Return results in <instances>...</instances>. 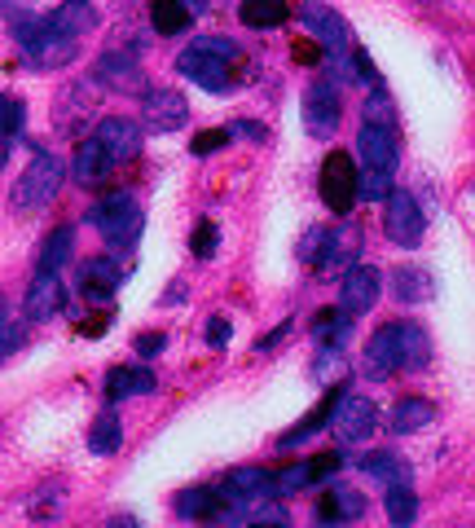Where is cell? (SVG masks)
Here are the masks:
<instances>
[{"instance_id": "ac0fdd59", "label": "cell", "mask_w": 475, "mask_h": 528, "mask_svg": "<svg viewBox=\"0 0 475 528\" xmlns=\"http://www.w3.org/2000/svg\"><path fill=\"white\" fill-rule=\"evenodd\" d=\"M344 396H348V383H335V388L326 392V401L317 405L313 414H304L300 423H295L291 432H286V436L278 440V445H282V449H295V445H304L308 436H317V432H322V427H330V423H335V410H339V401H344Z\"/></svg>"}, {"instance_id": "7dc6e473", "label": "cell", "mask_w": 475, "mask_h": 528, "mask_svg": "<svg viewBox=\"0 0 475 528\" xmlns=\"http://www.w3.org/2000/svg\"><path fill=\"white\" fill-rule=\"evenodd\" d=\"M286 335H291V317H286V322H278V330H269V335H264L256 348H260V352H269V348H278Z\"/></svg>"}, {"instance_id": "d4e9b609", "label": "cell", "mask_w": 475, "mask_h": 528, "mask_svg": "<svg viewBox=\"0 0 475 528\" xmlns=\"http://www.w3.org/2000/svg\"><path fill=\"white\" fill-rule=\"evenodd\" d=\"M150 27L159 36H185L194 27V9L185 0H150Z\"/></svg>"}, {"instance_id": "4fadbf2b", "label": "cell", "mask_w": 475, "mask_h": 528, "mask_svg": "<svg viewBox=\"0 0 475 528\" xmlns=\"http://www.w3.org/2000/svg\"><path fill=\"white\" fill-rule=\"evenodd\" d=\"M75 53H80V44H75V36H58V31H49V36L22 44V66L27 71H58V66H71Z\"/></svg>"}, {"instance_id": "60d3db41", "label": "cell", "mask_w": 475, "mask_h": 528, "mask_svg": "<svg viewBox=\"0 0 475 528\" xmlns=\"http://www.w3.org/2000/svg\"><path fill=\"white\" fill-rule=\"evenodd\" d=\"M352 58V71H357V84H370V88H383V75H379V66L370 62V53L366 49H352L348 53Z\"/></svg>"}, {"instance_id": "e575fe53", "label": "cell", "mask_w": 475, "mask_h": 528, "mask_svg": "<svg viewBox=\"0 0 475 528\" xmlns=\"http://www.w3.org/2000/svg\"><path fill=\"white\" fill-rule=\"evenodd\" d=\"M22 124H27V106L0 93V137H18Z\"/></svg>"}, {"instance_id": "cb8c5ba5", "label": "cell", "mask_w": 475, "mask_h": 528, "mask_svg": "<svg viewBox=\"0 0 475 528\" xmlns=\"http://www.w3.org/2000/svg\"><path fill=\"white\" fill-rule=\"evenodd\" d=\"M97 27V9L88 5V0H66L49 14V31H58V36H75L80 40L84 31Z\"/></svg>"}, {"instance_id": "f546056e", "label": "cell", "mask_w": 475, "mask_h": 528, "mask_svg": "<svg viewBox=\"0 0 475 528\" xmlns=\"http://www.w3.org/2000/svg\"><path fill=\"white\" fill-rule=\"evenodd\" d=\"M75 251V225H58L49 238H44L40 256H36V273H62V264L71 260Z\"/></svg>"}, {"instance_id": "ffe728a7", "label": "cell", "mask_w": 475, "mask_h": 528, "mask_svg": "<svg viewBox=\"0 0 475 528\" xmlns=\"http://www.w3.org/2000/svg\"><path fill=\"white\" fill-rule=\"evenodd\" d=\"M361 515H366V498H361L357 489H348V484H335V489L317 502V520L322 524H357Z\"/></svg>"}, {"instance_id": "8fae6325", "label": "cell", "mask_w": 475, "mask_h": 528, "mask_svg": "<svg viewBox=\"0 0 475 528\" xmlns=\"http://www.w3.org/2000/svg\"><path fill=\"white\" fill-rule=\"evenodd\" d=\"M379 269L374 264H352L344 269V278H339V308H348L352 317L370 313L374 304H379Z\"/></svg>"}, {"instance_id": "e0dca14e", "label": "cell", "mask_w": 475, "mask_h": 528, "mask_svg": "<svg viewBox=\"0 0 475 528\" xmlns=\"http://www.w3.org/2000/svg\"><path fill=\"white\" fill-rule=\"evenodd\" d=\"M357 251H361V229H357V225H348V229H330L322 256H317V278H335V273L344 269V264L352 269V264H357Z\"/></svg>"}, {"instance_id": "f35d334b", "label": "cell", "mask_w": 475, "mask_h": 528, "mask_svg": "<svg viewBox=\"0 0 475 528\" xmlns=\"http://www.w3.org/2000/svg\"><path fill=\"white\" fill-rule=\"evenodd\" d=\"M229 137H234L229 128H207V132H198V137L190 141V154H198V159H203V154H216V150L229 146Z\"/></svg>"}, {"instance_id": "5b68a950", "label": "cell", "mask_w": 475, "mask_h": 528, "mask_svg": "<svg viewBox=\"0 0 475 528\" xmlns=\"http://www.w3.org/2000/svg\"><path fill=\"white\" fill-rule=\"evenodd\" d=\"M383 229L396 247H418L427 234V216L418 207V198L410 190H392L388 194V207H383Z\"/></svg>"}, {"instance_id": "b9f144b4", "label": "cell", "mask_w": 475, "mask_h": 528, "mask_svg": "<svg viewBox=\"0 0 475 528\" xmlns=\"http://www.w3.org/2000/svg\"><path fill=\"white\" fill-rule=\"evenodd\" d=\"M326 238H330V229H322V225L308 229L304 242H300V260L304 264H317V256H322V247H326Z\"/></svg>"}, {"instance_id": "9a60e30c", "label": "cell", "mask_w": 475, "mask_h": 528, "mask_svg": "<svg viewBox=\"0 0 475 528\" xmlns=\"http://www.w3.org/2000/svg\"><path fill=\"white\" fill-rule=\"evenodd\" d=\"M396 370H401V330H396V322H388L374 330L366 344V374L383 383V379H392Z\"/></svg>"}, {"instance_id": "8d00e7d4", "label": "cell", "mask_w": 475, "mask_h": 528, "mask_svg": "<svg viewBox=\"0 0 475 528\" xmlns=\"http://www.w3.org/2000/svg\"><path fill=\"white\" fill-rule=\"evenodd\" d=\"M9 31H14L18 44H31L40 36H49V18H36V14H18L14 22H9Z\"/></svg>"}, {"instance_id": "3957f363", "label": "cell", "mask_w": 475, "mask_h": 528, "mask_svg": "<svg viewBox=\"0 0 475 528\" xmlns=\"http://www.w3.org/2000/svg\"><path fill=\"white\" fill-rule=\"evenodd\" d=\"M62 181H66V172H62L58 154L36 150V159L27 163V172L14 185V212H40V207H49L62 194Z\"/></svg>"}, {"instance_id": "ee69618b", "label": "cell", "mask_w": 475, "mask_h": 528, "mask_svg": "<svg viewBox=\"0 0 475 528\" xmlns=\"http://www.w3.org/2000/svg\"><path fill=\"white\" fill-rule=\"evenodd\" d=\"M229 335H234V330H229V317H212V322H207V344L212 348H229Z\"/></svg>"}, {"instance_id": "52a82bcc", "label": "cell", "mask_w": 475, "mask_h": 528, "mask_svg": "<svg viewBox=\"0 0 475 528\" xmlns=\"http://www.w3.org/2000/svg\"><path fill=\"white\" fill-rule=\"evenodd\" d=\"M93 80L102 84V88H110V93H141L146 97V71L137 66V58L132 53H124V49H110V53H102V58L93 62Z\"/></svg>"}, {"instance_id": "603a6c76", "label": "cell", "mask_w": 475, "mask_h": 528, "mask_svg": "<svg viewBox=\"0 0 475 528\" xmlns=\"http://www.w3.org/2000/svg\"><path fill=\"white\" fill-rule=\"evenodd\" d=\"M119 282H124V269H119L110 256H102V260H88V264H80V286H84V295L88 300H110V295L119 291Z\"/></svg>"}, {"instance_id": "7a4b0ae2", "label": "cell", "mask_w": 475, "mask_h": 528, "mask_svg": "<svg viewBox=\"0 0 475 528\" xmlns=\"http://www.w3.org/2000/svg\"><path fill=\"white\" fill-rule=\"evenodd\" d=\"M84 220L106 238L110 251H132L141 242V225H146V216H141V207L132 203L128 190H115V194L97 198V203L84 212Z\"/></svg>"}, {"instance_id": "1f68e13d", "label": "cell", "mask_w": 475, "mask_h": 528, "mask_svg": "<svg viewBox=\"0 0 475 528\" xmlns=\"http://www.w3.org/2000/svg\"><path fill=\"white\" fill-rule=\"evenodd\" d=\"M361 471H366L370 480H379V484H401V480H410L414 471H410V462H405L401 454H392V449H379V454H366L357 462Z\"/></svg>"}, {"instance_id": "c3c4849f", "label": "cell", "mask_w": 475, "mask_h": 528, "mask_svg": "<svg viewBox=\"0 0 475 528\" xmlns=\"http://www.w3.org/2000/svg\"><path fill=\"white\" fill-rule=\"evenodd\" d=\"M229 132H247L251 141H264V128L256 124V119H234V128H229Z\"/></svg>"}, {"instance_id": "30bf717a", "label": "cell", "mask_w": 475, "mask_h": 528, "mask_svg": "<svg viewBox=\"0 0 475 528\" xmlns=\"http://www.w3.org/2000/svg\"><path fill=\"white\" fill-rule=\"evenodd\" d=\"M304 27H308V36H313L322 49L330 53V58H344V49H348V22L335 14L330 5H322V0H304Z\"/></svg>"}, {"instance_id": "44dd1931", "label": "cell", "mask_w": 475, "mask_h": 528, "mask_svg": "<svg viewBox=\"0 0 475 528\" xmlns=\"http://www.w3.org/2000/svg\"><path fill=\"white\" fill-rule=\"evenodd\" d=\"M392 300H401V304L436 300V278L423 269V264H401V269L392 273Z\"/></svg>"}, {"instance_id": "8992f818", "label": "cell", "mask_w": 475, "mask_h": 528, "mask_svg": "<svg viewBox=\"0 0 475 528\" xmlns=\"http://www.w3.org/2000/svg\"><path fill=\"white\" fill-rule=\"evenodd\" d=\"M190 124V102L176 88H150L141 97V128L146 132H181Z\"/></svg>"}, {"instance_id": "f6af8a7d", "label": "cell", "mask_w": 475, "mask_h": 528, "mask_svg": "<svg viewBox=\"0 0 475 528\" xmlns=\"http://www.w3.org/2000/svg\"><path fill=\"white\" fill-rule=\"evenodd\" d=\"M291 53H295V62H300V66H317V62H322V44H308V40H300Z\"/></svg>"}, {"instance_id": "d590c367", "label": "cell", "mask_w": 475, "mask_h": 528, "mask_svg": "<svg viewBox=\"0 0 475 528\" xmlns=\"http://www.w3.org/2000/svg\"><path fill=\"white\" fill-rule=\"evenodd\" d=\"M216 247H220L216 225H212V220H198L194 234H190V251H194L198 260H212V256H216Z\"/></svg>"}, {"instance_id": "5bb4252c", "label": "cell", "mask_w": 475, "mask_h": 528, "mask_svg": "<svg viewBox=\"0 0 475 528\" xmlns=\"http://www.w3.org/2000/svg\"><path fill=\"white\" fill-rule=\"evenodd\" d=\"M141 132H146V128H141V119L132 124V119H124V115H110V119H102V124H97L93 137L110 150V159H115V168H119V163H132V159H137Z\"/></svg>"}, {"instance_id": "836d02e7", "label": "cell", "mask_w": 475, "mask_h": 528, "mask_svg": "<svg viewBox=\"0 0 475 528\" xmlns=\"http://www.w3.org/2000/svg\"><path fill=\"white\" fill-rule=\"evenodd\" d=\"M383 511H388V520H392L396 528L414 524V520H418V493H414V484H410V480L388 484V498H383Z\"/></svg>"}, {"instance_id": "83f0119b", "label": "cell", "mask_w": 475, "mask_h": 528, "mask_svg": "<svg viewBox=\"0 0 475 528\" xmlns=\"http://www.w3.org/2000/svg\"><path fill=\"white\" fill-rule=\"evenodd\" d=\"M119 445H124V423H119L115 410H102L93 418V427H88V454L110 458L119 454Z\"/></svg>"}, {"instance_id": "bcb514c9", "label": "cell", "mask_w": 475, "mask_h": 528, "mask_svg": "<svg viewBox=\"0 0 475 528\" xmlns=\"http://www.w3.org/2000/svg\"><path fill=\"white\" fill-rule=\"evenodd\" d=\"M22 344V335H18V326H9V322H0V361L9 357V352H14Z\"/></svg>"}, {"instance_id": "7bdbcfd3", "label": "cell", "mask_w": 475, "mask_h": 528, "mask_svg": "<svg viewBox=\"0 0 475 528\" xmlns=\"http://www.w3.org/2000/svg\"><path fill=\"white\" fill-rule=\"evenodd\" d=\"M132 348H137V357H159V352L168 348V335H159V330H146V335L132 339Z\"/></svg>"}, {"instance_id": "7402d4cb", "label": "cell", "mask_w": 475, "mask_h": 528, "mask_svg": "<svg viewBox=\"0 0 475 528\" xmlns=\"http://www.w3.org/2000/svg\"><path fill=\"white\" fill-rule=\"evenodd\" d=\"M220 511H225V498H220V489H185L176 493V515L190 524H216Z\"/></svg>"}, {"instance_id": "74e56055", "label": "cell", "mask_w": 475, "mask_h": 528, "mask_svg": "<svg viewBox=\"0 0 475 528\" xmlns=\"http://www.w3.org/2000/svg\"><path fill=\"white\" fill-rule=\"evenodd\" d=\"M308 467L300 462V467H286L282 476H273V498H286V493H300V489H308Z\"/></svg>"}, {"instance_id": "6da1fadb", "label": "cell", "mask_w": 475, "mask_h": 528, "mask_svg": "<svg viewBox=\"0 0 475 528\" xmlns=\"http://www.w3.org/2000/svg\"><path fill=\"white\" fill-rule=\"evenodd\" d=\"M238 44L229 36H203L194 40L190 49L176 58V66H181L185 80H194L198 88H207V93L225 97L229 88H234V62H238Z\"/></svg>"}, {"instance_id": "816d5d0a", "label": "cell", "mask_w": 475, "mask_h": 528, "mask_svg": "<svg viewBox=\"0 0 475 528\" xmlns=\"http://www.w3.org/2000/svg\"><path fill=\"white\" fill-rule=\"evenodd\" d=\"M185 5H190L194 14H203V9H207V0H185Z\"/></svg>"}, {"instance_id": "ab89813d", "label": "cell", "mask_w": 475, "mask_h": 528, "mask_svg": "<svg viewBox=\"0 0 475 528\" xmlns=\"http://www.w3.org/2000/svg\"><path fill=\"white\" fill-rule=\"evenodd\" d=\"M304 467H308V480L322 484V480H330V471H344V454H335V449H330V454H313Z\"/></svg>"}, {"instance_id": "277c9868", "label": "cell", "mask_w": 475, "mask_h": 528, "mask_svg": "<svg viewBox=\"0 0 475 528\" xmlns=\"http://www.w3.org/2000/svg\"><path fill=\"white\" fill-rule=\"evenodd\" d=\"M322 203L335 216H348L357 207V159H348L344 150H330L322 159V176H317Z\"/></svg>"}, {"instance_id": "484cf974", "label": "cell", "mask_w": 475, "mask_h": 528, "mask_svg": "<svg viewBox=\"0 0 475 528\" xmlns=\"http://www.w3.org/2000/svg\"><path fill=\"white\" fill-rule=\"evenodd\" d=\"M154 392V374L150 370H128V366H115L106 374V401L119 405L124 396H150Z\"/></svg>"}, {"instance_id": "7c38bea8", "label": "cell", "mask_w": 475, "mask_h": 528, "mask_svg": "<svg viewBox=\"0 0 475 528\" xmlns=\"http://www.w3.org/2000/svg\"><path fill=\"white\" fill-rule=\"evenodd\" d=\"M66 282L62 273H36V282L27 286V300H22V317L27 322H49L53 313H62L66 308Z\"/></svg>"}, {"instance_id": "2e32d148", "label": "cell", "mask_w": 475, "mask_h": 528, "mask_svg": "<svg viewBox=\"0 0 475 528\" xmlns=\"http://www.w3.org/2000/svg\"><path fill=\"white\" fill-rule=\"evenodd\" d=\"M374 423H379V410H374V401L366 396H344L335 410V436L352 445V440H366L374 432Z\"/></svg>"}, {"instance_id": "4316f807", "label": "cell", "mask_w": 475, "mask_h": 528, "mask_svg": "<svg viewBox=\"0 0 475 528\" xmlns=\"http://www.w3.org/2000/svg\"><path fill=\"white\" fill-rule=\"evenodd\" d=\"M238 18H242V27H251V31H273V27H282V22H291V5H286V0H242Z\"/></svg>"}, {"instance_id": "d6a6232c", "label": "cell", "mask_w": 475, "mask_h": 528, "mask_svg": "<svg viewBox=\"0 0 475 528\" xmlns=\"http://www.w3.org/2000/svg\"><path fill=\"white\" fill-rule=\"evenodd\" d=\"M396 330H401V370H423L427 361H432V339H427V330L414 322H396Z\"/></svg>"}, {"instance_id": "9c48e42d", "label": "cell", "mask_w": 475, "mask_h": 528, "mask_svg": "<svg viewBox=\"0 0 475 528\" xmlns=\"http://www.w3.org/2000/svg\"><path fill=\"white\" fill-rule=\"evenodd\" d=\"M357 154H361V172L396 176V154H401L396 150V128L366 119V124H361V137H357Z\"/></svg>"}, {"instance_id": "f907efd6", "label": "cell", "mask_w": 475, "mask_h": 528, "mask_svg": "<svg viewBox=\"0 0 475 528\" xmlns=\"http://www.w3.org/2000/svg\"><path fill=\"white\" fill-rule=\"evenodd\" d=\"M181 295H185V286H181V282H172V291H163V300H159V304H181Z\"/></svg>"}, {"instance_id": "f1b7e54d", "label": "cell", "mask_w": 475, "mask_h": 528, "mask_svg": "<svg viewBox=\"0 0 475 528\" xmlns=\"http://www.w3.org/2000/svg\"><path fill=\"white\" fill-rule=\"evenodd\" d=\"M313 335H317V344L322 348H344L348 344V335H352V313L348 308H322V313L313 317Z\"/></svg>"}, {"instance_id": "d6986e66", "label": "cell", "mask_w": 475, "mask_h": 528, "mask_svg": "<svg viewBox=\"0 0 475 528\" xmlns=\"http://www.w3.org/2000/svg\"><path fill=\"white\" fill-rule=\"evenodd\" d=\"M110 168H115V159H110V150L102 141L97 137L80 141V150H75V159H71V176L84 185V190H97V185L110 176Z\"/></svg>"}, {"instance_id": "681fc988", "label": "cell", "mask_w": 475, "mask_h": 528, "mask_svg": "<svg viewBox=\"0 0 475 528\" xmlns=\"http://www.w3.org/2000/svg\"><path fill=\"white\" fill-rule=\"evenodd\" d=\"M36 5V0H0V14H18V9Z\"/></svg>"}, {"instance_id": "4dcf8cb0", "label": "cell", "mask_w": 475, "mask_h": 528, "mask_svg": "<svg viewBox=\"0 0 475 528\" xmlns=\"http://www.w3.org/2000/svg\"><path fill=\"white\" fill-rule=\"evenodd\" d=\"M436 418V405L432 401H423V396H405V401H396V410L388 418V427L396 436H410L418 432V427H427Z\"/></svg>"}, {"instance_id": "ba28073f", "label": "cell", "mask_w": 475, "mask_h": 528, "mask_svg": "<svg viewBox=\"0 0 475 528\" xmlns=\"http://www.w3.org/2000/svg\"><path fill=\"white\" fill-rule=\"evenodd\" d=\"M339 115H344V106H339V93H335V84L317 80V84L304 93V132H308V137H317V141L335 137V128H339Z\"/></svg>"}]
</instances>
